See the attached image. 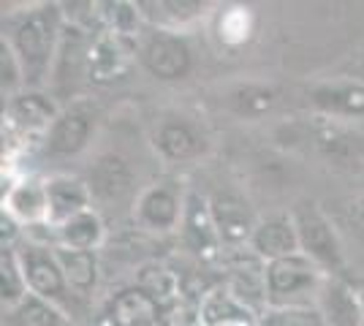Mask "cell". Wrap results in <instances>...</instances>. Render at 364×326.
<instances>
[{
	"label": "cell",
	"mask_w": 364,
	"mask_h": 326,
	"mask_svg": "<svg viewBox=\"0 0 364 326\" xmlns=\"http://www.w3.org/2000/svg\"><path fill=\"white\" fill-rule=\"evenodd\" d=\"M63 6L44 3L31 11H22L9 22L3 38L14 49L16 60L25 74V90H41L55 63L63 38Z\"/></svg>",
	"instance_id": "6da1fadb"
},
{
	"label": "cell",
	"mask_w": 364,
	"mask_h": 326,
	"mask_svg": "<svg viewBox=\"0 0 364 326\" xmlns=\"http://www.w3.org/2000/svg\"><path fill=\"white\" fill-rule=\"evenodd\" d=\"M269 308H316L326 283V272L304 253L286 256L264 266Z\"/></svg>",
	"instance_id": "7a4b0ae2"
},
{
	"label": "cell",
	"mask_w": 364,
	"mask_h": 326,
	"mask_svg": "<svg viewBox=\"0 0 364 326\" xmlns=\"http://www.w3.org/2000/svg\"><path fill=\"white\" fill-rule=\"evenodd\" d=\"M291 217L296 223L304 256L313 259L326 275L337 278L343 272V245H340V237L332 229L329 217L323 215L316 204H299Z\"/></svg>",
	"instance_id": "3957f363"
},
{
	"label": "cell",
	"mask_w": 364,
	"mask_h": 326,
	"mask_svg": "<svg viewBox=\"0 0 364 326\" xmlns=\"http://www.w3.org/2000/svg\"><path fill=\"white\" fill-rule=\"evenodd\" d=\"M16 256H19V264H22V272H25L31 294L41 296V299L58 305V308H63L71 296H76L71 291L65 275H63V266L58 261L52 245L28 242V245H22V248L16 250Z\"/></svg>",
	"instance_id": "277c9868"
},
{
	"label": "cell",
	"mask_w": 364,
	"mask_h": 326,
	"mask_svg": "<svg viewBox=\"0 0 364 326\" xmlns=\"http://www.w3.org/2000/svg\"><path fill=\"white\" fill-rule=\"evenodd\" d=\"M185 193L174 183H155L144 188L134 202V223L144 234H168L180 229L185 212Z\"/></svg>",
	"instance_id": "5b68a950"
},
{
	"label": "cell",
	"mask_w": 364,
	"mask_h": 326,
	"mask_svg": "<svg viewBox=\"0 0 364 326\" xmlns=\"http://www.w3.org/2000/svg\"><path fill=\"white\" fill-rule=\"evenodd\" d=\"M180 237L185 250L201 261V264H215L223 256V245L215 229L213 210H210V199H204L196 190L185 193V212H182Z\"/></svg>",
	"instance_id": "8992f818"
},
{
	"label": "cell",
	"mask_w": 364,
	"mask_h": 326,
	"mask_svg": "<svg viewBox=\"0 0 364 326\" xmlns=\"http://www.w3.org/2000/svg\"><path fill=\"white\" fill-rule=\"evenodd\" d=\"M139 60L161 82H177L185 79L193 68V52L180 33L152 31L141 47H139Z\"/></svg>",
	"instance_id": "52a82bcc"
},
{
	"label": "cell",
	"mask_w": 364,
	"mask_h": 326,
	"mask_svg": "<svg viewBox=\"0 0 364 326\" xmlns=\"http://www.w3.org/2000/svg\"><path fill=\"white\" fill-rule=\"evenodd\" d=\"M139 52L134 38H125L117 33L101 31L87 44V58H85V74L92 85H112L120 82L128 71L134 55Z\"/></svg>",
	"instance_id": "ba28073f"
},
{
	"label": "cell",
	"mask_w": 364,
	"mask_h": 326,
	"mask_svg": "<svg viewBox=\"0 0 364 326\" xmlns=\"http://www.w3.org/2000/svg\"><path fill=\"white\" fill-rule=\"evenodd\" d=\"M210 210H213L215 229H218L223 250L240 253V250L250 245L258 220L253 207H250V202L245 196L231 193V190L215 193L213 199H210Z\"/></svg>",
	"instance_id": "9c48e42d"
},
{
	"label": "cell",
	"mask_w": 364,
	"mask_h": 326,
	"mask_svg": "<svg viewBox=\"0 0 364 326\" xmlns=\"http://www.w3.org/2000/svg\"><path fill=\"white\" fill-rule=\"evenodd\" d=\"M90 185L92 202L101 207H120L125 202H136V177L134 169L128 166V161L117 153H104L90 166Z\"/></svg>",
	"instance_id": "30bf717a"
},
{
	"label": "cell",
	"mask_w": 364,
	"mask_h": 326,
	"mask_svg": "<svg viewBox=\"0 0 364 326\" xmlns=\"http://www.w3.org/2000/svg\"><path fill=\"white\" fill-rule=\"evenodd\" d=\"M63 109L55 104L52 95L41 93V90H22L14 98L6 101L3 109V123L11 125L22 136H38V134H49V128L60 117Z\"/></svg>",
	"instance_id": "8fae6325"
},
{
	"label": "cell",
	"mask_w": 364,
	"mask_h": 326,
	"mask_svg": "<svg viewBox=\"0 0 364 326\" xmlns=\"http://www.w3.org/2000/svg\"><path fill=\"white\" fill-rule=\"evenodd\" d=\"M92 128H95V109L87 101H76L74 107L63 109L60 117L44 136L46 153L58 158H71L82 153L90 141Z\"/></svg>",
	"instance_id": "7c38bea8"
},
{
	"label": "cell",
	"mask_w": 364,
	"mask_h": 326,
	"mask_svg": "<svg viewBox=\"0 0 364 326\" xmlns=\"http://www.w3.org/2000/svg\"><path fill=\"white\" fill-rule=\"evenodd\" d=\"M3 212H9L19 226H49L46 183L36 177L11 180L3 190Z\"/></svg>",
	"instance_id": "4fadbf2b"
},
{
	"label": "cell",
	"mask_w": 364,
	"mask_h": 326,
	"mask_svg": "<svg viewBox=\"0 0 364 326\" xmlns=\"http://www.w3.org/2000/svg\"><path fill=\"white\" fill-rule=\"evenodd\" d=\"M98 326H164V305L134 286L109 302Z\"/></svg>",
	"instance_id": "5bb4252c"
},
{
	"label": "cell",
	"mask_w": 364,
	"mask_h": 326,
	"mask_svg": "<svg viewBox=\"0 0 364 326\" xmlns=\"http://www.w3.org/2000/svg\"><path fill=\"white\" fill-rule=\"evenodd\" d=\"M247 250L258 256L264 264L277 261V259H286V256H296L302 253L299 245V234H296V223L291 215H274L267 220H258L256 232Z\"/></svg>",
	"instance_id": "9a60e30c"
},
{
	"label": "cell",
	"mask_w": 364,
	"mask_h": 326,
	"mask_svg": "<svg viewBox=\"0 0 364 326\" xmlns=\"http://www.w3.org/2000/svg\"><path fill=\"white\" fill-rule=\"evenodd\" d=\"M46 196H49V229H58L65 220L92 210V193L87 180L58 174L46 180Z\"/></svg>",
	"instance_id": "2e32d148"
},
{
	"label": "cell",
	"mask_w": 364,
	"mask_h": 326,
	"mask_svg": "<svg viewBox=\"0 0 364 326\" xmlns=\"http://www.w3.org/2000/svg\"><path fill=\"white\" fill-rule=\"evenodd\" d=\"M316 310L321 313L323 326H364L359 291L343 278H326Z\"/></svg>",
	"instance_id": "e0dca14e"
},
{
	"label": "cell",
	"mask_w": 364,
	"mask_h": 326,
	"mask_svg": "<svg viewBox=\"0 0 364 326\" xmlns=\"http://www.w3.org/2000/svg\"><path fill=\"white\" fill-rule=\"evenodd\" d=\"M201 326H261V315L242 305L226 286L207 291L198 305Z\"/></svg>",
	"instance_id": "ac0fdd59"
},
{
	"label": "cell",
	"mask_w": 364,
	"mask_h": 326,
	"mask_svg": "<svg viewBox=\"0 0 364 326\" xmlns=\"http://www.w3.org/2000/svg\"><path fill=\"white\" fill-rule=\"evenodd\" d=\"M139 11L144 16V22H150L155 31L180 33L182 28L193 25L196 19L204 16L207 3L201 0H141Z\"/></svg>",
	"instance_id": "d6986e66"
},
{
	"label": "cell",
	"mask_w": 364,
	"mask_h": 326,
	"mask_svg": "<svg viewBox=\"0 0 364 326\" xmlns=\"http://www.w3.org/2000/svg\"><path fill=\"white\" fill-rule=\"evenodd\" d=\"M152 144L166 161L182 163V161H191V158L201 156L204 150V139L198 136V131L185 120H164V123L155 128V136Z\"/></svg>",
	"instance_id": "ffe728a7"
},
{
	"label": "cell",
	"mask_w": 364,
	"mask_h": 326,
	"mask_svg": "<svg viewBox=\"0 0 364 326\" xmlns=\"http://www.w3.org/2000/svg\"><path fill=\"white\" fill-rule=\"evenodd\" d=\"M313 104L326 117H364V82H334L313 90Z\"/></svg>",
	"instance_id": "44dd1931"
},
{
	"label": "cell",
	"mask_w": 364,
	"mask_h": 326,
	"mask_svg": "<svg viewBox=\"0 0 364 326\" xmlns=\"http://www.w3.org/2000/svg\"><path fill=\"white\" fill-rule=\"evenodd\" d=\"M104 242H107L104 217L98 215L95 210H87V212H82V215L71 217V220H65L63 226H58L52 245H65V248H74V250L98 253Z\"/></svg>",
	"instance_id": "7402d4cb"
},
{
	"label": "cell",
	"mask_w": 364,
	"mask_h": 326,
	"mask_svg": "<svg viewBox=\"0 0 364 326\" xmlns=\"http://www.w3.org/2000/svg\"><path fill=\"white\" fill-rule=\"evenodd\" d=\"M55 248V256L63 266V275L68 280L71 291L76 296H87L95 291L98 286V272H101V264H98V253H90V250H74L65 248V245H52Z\"/></svg>",
	"instance_id": "603a6c76"
},
{
	"label": "cell",
	"mask_w": 364,
	"mask_h": 326,
	"mask_svg": "<svg viewBox=\"0 0 364 326\" xmlns=\"http://www.w3.org/2000/svg\"><path fill=\"white\" fill-rule=\"evenodd\" d=\"M0 296H3L6 313L14 310L16 305H22L31 296V288H28V280H25L22 264H19L16 248L0 250Z\"/></svg>",
	"instance_id": "cb8c5ba5"
},
{
	"label": "cell",
	"mask_w": 364,
	"mask_h": 326,
	"mask_svg": "<svg viewBox=\"0 0 364 326\" xmlns=\"http://www.w3.org/2000/svg\"><path fill=\"white\" fill-rule=\"evenodd\" d=\"M9 324L11 326H71L68 315L63 308L46 302L41 296L31 294L22 305L9 310Z\"/></svg>",
	"instance_id": "d4e9b609"
},
{
	"label": "cell",
	"mask_w": 364,
	"mask_h": 326,
	"mask_svg": "<svg viewBox=\"0 0 364 326\" xmlns=\"http://www.w3.org/2000/svg\"><path fill=\"white\" fill-rule=\"evenodd\" d=\"M253 28H256V19H253V11L247 6H228L220 11L218 36L226 47H242L245 41H250Z\"/></svg>",
	"instance_id": "484cf974"
},
{
	"label": "cell",
	"mask_w": 364,
	"mask_h": 326,
	"mask_svg": "<svg viewBox=\"0 0 364 326\" xmlns=\"http://www.w3.org/2000/svg\"><path fill=\"white\" fill-rule=\"evenodd\" d=\"M104 11H98L101 19H104V31L117 33V36H125V38H134L136 41L139 28L144 22V16L139 11V3H104L101 6Z\"/></svg>",
	"instance_id": "4316f807"
},
{
	"label": "cell",
	"mask_w": 364,
	"mask_h": 326,
	"mask_svg": "<svg viewBox=\"0 0 364 326\" xmlns=\"http://www.w3.org/2000/svg\"><path fill=\"white\" fill-rule=\"evenodd\" d=\"M277 93L267 85H242L231 95V104L237 109V114L242 117H261L274 107Z\"/></svg>",
	"instance_id": "83f0119b"
},
{
	"label": "cell",
	"mask_w": 364,
	"mask_h": 326,
	"mask_svg": "<svg viewBox=\"0 0 364 326\" xmlns=\"http://www.w3.org/2000/svg\"><path fill=\"white\" fill-rule=\"evenodd\" d=\"M136 286H139V288H144L150 296H155V299H158L164 308H166L168 302H174V299L180 296V286H177L174 272H171V269H166V266H161V264L144 266Z\"/></svg>",
	"instance_id": "f1b7e54d"
},
{
	"label": "cell",
	"mask_w": 364,
	"mask_h": 326,
	"mask_svg": "<svg viewBox=\"0 0 364 326\" xmlns=\"http://www.w3.org/2000/svg\"><path fill=\"white\" fill-rule=\"evenodd\" d=\"M261 326H323V318L316 308H267Z\"/></svg>",
	"instance_id": "f546056e"
},
{
	"label": "cell",
	"mask_w": 364,
	"mask_h": 326,
	"mask_svg": "<svg viewBox=\"0 0 364 326\" xmlns=\"http://www.w3.org/2000/svg\"><path fill=\"white\" fill-rule=\"evenodd\" d=\"M0 85H3V98H6V101L25 90L22 65H19L14 49L9 47L6 38H0Z\"/></svg>",
	"instance_id": "4dcf8cb0"
},
{
	"label": "cell",
	"mask_w": 364,
	"mask_h": 326,
	"mask_svg": "<svg viewBox=\"0 0 364 326\" xmlns=\"http://www.w3.org/2000/svg\"><path fill=\"white\" fill-rule=\"evenodd\" d=\"M346 212H348V223L353 226V232L364 239V196L353 199V202L346 207Z\"/></svg>",
	"instance_id": "1f68e13d"
},
{
	"label": "cell",
	"mask_w": 364,
	"mask_h": 326,
	"mask_svg": "<svg viewBox=\"0 0 364 326\" xmlns=\"http://www.w3.org/2000/svg\"><path fill=\"white\" fill-rule=\"evenodd\" d=\"M19 234V223L9 212H0V237H3V248H14V239Z\"/></svg>",
	"instance_id": "d6a6232c"
},
{
	"label": "cell",
	"mask_w": 364,
	"mask_h": 326,
	"mask_svg": "<svg viewBox=\"0 0 364 326\" xmlns=\"http://www.w3.org/2000/svg\"><path fill=\"white\" fill-rule=\"evenodd\" d=\"M356 291H359V302H362V313H364V283L362 286H356Z\"/></svg>",
	"instance_id": "836d02e7"
},
{
	"label": "cell",
	"mask_w": 364,
	"mask_h": 326,
	"mask_svg": "<svg viewBox=\"0 0 364 326\" xmlns=\"http://www.w3.org/2000/svg\"><path fill=\"white\" fill-rule=\"evenodd\" d=\"M193 326H201V324H198V321H196V324H193Z\"/></svg>",
	"instance_id": "e575fe53"
}]
</instances>
